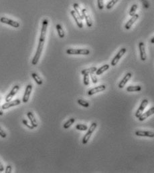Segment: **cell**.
Returning <instances> with one entry per match:
<instances>
[{
    "instance_id": "cell-1",
    "label": "cell",
    "mask_w": 154,
    "mask_h": 173,
    "mask_svg": "<svg viewBox=\"0 0 154 173\" xmlns=\"http://www.w3.org/2000/svg\"><path fill=\"white\" fill-rule=\"evenodd\" d=\"M48 26V20L47 19H44L42 21V26L41 28V33H40V40L39 42H38V48L36 49V53L34 56L32 61V64L35 66L38 64V61H39L40 56L42 55L43 48H44L45 40H46V31H47V28Z\"/></svg>"
},
{
    "instance_id": "cell-2",
    "label": "cell",
    "mask_w": 154,
    "mask_h": 173,
    "mask_svg": "<svg viewBox=\"0 0 154 173\" xmlns=\"http://www.w3.org/2000/svg\"><path fill=\"white\" fill-rule=\"evenodd\" d=\"M67 54L69 55H85L87 56L90 53L89 49H73L69 48L66 51Z\"/></svg>"
},
{
    "instance_id": "cell-3",
    "label": "cell",
    "mask_w": 154,
    "mask_h": 173,
    "mask_svg": "<svg viewBox=\"0 0 154 173\" xmlns=\"http://www.w3.org/2000/svg\"><path fill=\"white\" fill-rule=\"evenodd\" d=\"M97 124L96 122H92L90 125V126L89 128V129H88V132H87V134L84 136L83 138V145H86L88 142H89V139L90 137H91L92 134L93 133V132L94 131V130L97 129Z\"/></svg>"
},
{
    "instance_id": "cell-4",
    "label": "cell",
    "mask_w": 154,
    "mask_h": 173,
    "mask_svg": "<svg viewBox=\"0 0 154 173\" xmlns=\"http://www.w3.org/2000/svg\"><path fill=\"white\" fill-rule=\"evenodd\" d=\"M126 52H127V49L125 48H123L120 49L119 52L117 53V54H116V56H115L114 58L112 60L111 62V65L112 66H116L117 63H118V62L119 61V60L121 59L122 56H123Z\"/></svg>"
},
{
    "instance_id": "cell-5",
    "label": "cell",
    "mask_w": 154,
    "mask_h": 173,
    "mask_svg": "<svg viewBox=\"0 0 154 173\" xmlns=\"http://www.w3.org/2000/svg\"><path fill=\"white\" fill-rule=\"evenodd\" d=\"M0 22L3 24H8V25H9V26H12L15 28H18L20 26V24L19 22L14 21V20H12L11 19H9L6 17H1V18H0Z\"/></svg>"
},
{
    "instance_id": "cell-6",
    "label": "cell",
    "mask_w": 154,
    "mask_h": 173,
    "mask_svg": "<svg viewBox=\"0 0 154 173\" xmlns=\"http://www.w3.org/2000/svg\"><path fill=\"white\" fill-rule=\"evenodd\" d=\"M81 14H82L83 18H85L86 21V24H87V26L90 28L92 26V19L90 18V15L89 12H88L86 8H81Z\"/></svg>"
},
{
    "instance_id": "cell-7",
    "label": "cell",
    "mask_w": 154,
    "mask_h": 173,
    "mask_svg": "<svg viewBox=\"0 0 154 173\" xmlns=\"http://www.w3.org/2000/svg\"><path fill=\"white\" fill-rule=\"evenodd\" d=\"M148 103H149V101L148 100H147V99H144V100H142L141 105L139 106V108L137 109L136 113H135V117L138 118L141 115L145 108H146L147 106L148 105Z\"/></svg>"
},
{
    "instance_id": "cell-8",
    "label": "cell",
    "mask_w": 154,
    "mask_h": 173,
    "mask_svg": "<svg viewBox=\"0 0 154 173\" xmlns=\"http://www.w3.org/2000/svg\"><path fill=\"white\" fill-rule=\"evenodd\" d=\"M19 90H20V86H18V85H15V86H13V88L12 89V90L10 92V93L6 96V102H8L12 100V98H13V96L18 93V92L19 91Z\"/></svg>"
},
{
    "instance_id": "cell-9",
    "label": "cell",
    "mask_w": 154,
    "mask_h": 173,
    "mask_svg": "<svg viewBox=\"0 0 154 173\" xmlns=\"http://www.w3.org/2000/svg\"><path fill=\"white\" fill-rule=\"evenodd\" d=\"M32 90V86L31 84H28V86H26V90H25V92L24 94L23 98H22V102L24 103H27L28 102Z\"/></svg>"
},
{
    "instance_id": "cell-10",
    "label": "cell",
    "mask_w": 154,
    "mask_h": 173,
    "mask_svg": "<svg viewBox=\"0 0 154 173\" xmlns=\"http://www.w3.org/2000/svg\"><path fill=\"white\" fill-rule=\"evenodd\" d=\"M21 104V101L19 99H16V100L13 101H10V102H6L5 104L2 105V109L3 110H6L10 108H12L13 106H18Z\"/></svg>"
},
{
    "instance_id": "cell-11",
    "label": "cell",
    "mask_w": 154,
    "mask_h": 173,
    "mask_svg": "<svg viewBox=\"0 0 154 173\" xmlns=\"http://www.w3.org/2000/svg\"><path fill=\"white\" fill-rule=\"evenodd\" d=\"M106 89V86L105 85H100V86H97L94 88L90 89L88 92V95L89 96H92L94 95V94L99 93L100 92H103L104 90H105Z\"/></svg>"
},
{
    "instance_id": "cell-12",
    "label": "cell",
    "mask_w": 154,
    "mask_h": 173,
    "mask_svg": "<svg viewBox=\"0 0 154 173\" xmlns=\"http://www.w3.org/2000/svg\"><path fill=\"white\" fill-rule=\"evenodd\" d=\"M139 49L140 51V58H141V61H146L147 55L146 52V48H145V44L143 42H140L139 43Z\"/></svg>"
},
{
    "instance_id": "cell-13",
    "label": "cell",
    "mask_w": 154,
    "mask_h": 173,
    "mask_svg": "<svg viewBox=\"0 0 154 173\" xmlns=\"http://www.w3.org/2000/svg\"><path fill=\"white\" fill-rule=\"evenodd\" d=\"M71 14L72 17H73V18L74 19V21H75L76 24L77 25V26L79 28H83V20L81 19L78 15H77V13L75 12V11L74 10H71Z\"/></svg>"
},
{
    "instance_id": "cell-14",
    "label": "cell",
    "mask_w": 154,
    "mask_h": 173,
    "mask_svg": "<svg viewBox=\"0 0 154 173\" xmlns=\"http://www.w3.org/2000/svg\"><path fill=\"white\" fill-rule=\"evenodd\" d=\"M138 18H139V15L136 14V13H135L134 15H133V16H131V19L126 23L125 26V28L126 30H130L131 28V26L133 25V24L138 19Z\"/></svg>"
},
{
    "instance_id": "cell-15",
    "label": "cell",
    "mask_w": 154,
    "mask_h": 173,
    "mask_svg": "<svg viewBox=\"0 0 154 173\" xmlns=\"http://www.w3.org/2000/svg\"><path fill=\"white\" fill-rule=\"evenodd\" d=\"M131 77H132V74L130 72L127 73L126 75L124 76L123 79H122L121 82H119V88H123L124 86H125L128 81L131 79Z\"/></svg>"
},
{
    "instance_id": "cell-16",
    "label": "cell",
    "mask_w": 154,
    "mask_h": 173,
    "mask_svg": "<svg viewBox=\"0 0 154 173\" xmlns=\"http://www.w3.org/2000/svg\"><path fill=\"white\" fill-rule=\"evenodd\" d=\"M153 113H154V107L152 106L150 109L148 110V111L146 112L144 114H142L138 118H139V121H144V120H146L147 118H148L150 116L153 115Z\"/></svg>"
},
{
    "instance_id": "cell-17",
    "label": "cell",
    "mask_w": 154,
    "mask_h": 173,
    "mask_svg": "<svg viewBox=\"0 0 154 173\" xmlns=\"http://www.w3.org/2000/svg\"><path fill=\"white\" fill-rule=\"evenodd\" d=\"M135 135L137 136H146L153 138L154 137V133L151 131H142V130H137L135 132Z\"/></svg>"
},
{
    "instance_id": "cell-18",
    "label": "cell",
    "mask_w": 154,
    "mask_h": 173,
    "mask_svg": "<svg viewBox=\"0 0 154 173\" xmlns=\"http://www.w3.org/2000/svg\"><path fill=\"white\" fill-rule=\"evenodd\" d=\"M27 116H28L29 120H30V122H31V124L33 126L34 128H36L38 126V124L37 120H36V119L35 118L34 115V114L32 113V112H28V113H27Z\"/></svg>"
},
{
    "instance_id": "cell-19",
    "label": "cell",
    "mask_w": 154,
    "mask_h": 173,
    "mask_svg": "<svg viewBox=\"0 0 154 173\" xmlns=\"http://www.w3.org/2000/svg\"><path fill=\"white\" fill-rule=\"evenodd\" d=\"M56 30H57L58 36H59L60 38H64L65 36V33L64 31V30H63L62 26L60 24H57L56 26Z\"/></svg>"
},
{
    "instance_id": "cell-20",
    "label": "cell",
    "mask_w": 154,
    "mask_h": 173,
    "mask_svg": "<svg viewBox=\"0 0 154 173\" xmlns=\"http://www.w3.org/2000/svg\"><path fill=\"white\" fill-rule=\"evenodd\" d=\"M110 66L108 64H105V65H103V66H101V68H99V69H97V71L95 72H96V74L97 75H101V74H102L103 73L105 72V71H107V69L109 68Z\"/></svg>"
},
{
    "instance_id": "cell-21",
    "label": "cell",
    "mask_w": 154,
    "mask_h": 173,
    "mask_svg": "<svg viewBox=\"0 0 154 173\" xmlns=\"http://www.w3.org/2000/svg\"><path fill=\"white\" fill-rule=\"evenodd\" d=\"M97 68H96V67H91V68L83 69V70L81 71V74H82L83 75H85V74L90 75V74L94 73L95 72L97 71Z\"/></svg>"
},
{
    "instance_id": "cell-22",
    "label": "cell",
    "mask_w": 154,
    "mask_h": 173,
    "mask_svg": "<svg viewBox=\"0 0 154 173\" xmlns=\"http://www.w3.org/2000/svg\"><path fill=\"white\" fill-rule=\"evenodd\" d=\"M73 8H74V10L75 11V12L77 13V15H78L79 16V17H80V18L83 20L84 18H83L82 14H81V8H80V6L78 5V3H74L73 4Z\"/></svg>"
},
{
    "instance_id": "cell-23",
    "label": "cell",
    "mask_w": 154,
    "mask_h": 173,
    "mask_svg": "<svg viewBox=\"0 0 154 173\" xmlns=\"http://www.w3.org/2000/svg\"><path fill=\"white\" fill-rule=\"evenodd\" d=\"M141 87L139 86H130L127 88L126 90L128 92H139L141 91Z\"/></svg>"
},
{
    "instance_id": "cell-24",
    "label": "cell",
    "mask_w": 154,
    "mask_h": 173,
    "mask_svg": "<svg viewBox=\"0 0 154 173\" xmlns=\"http://www.w3.org/2000/svg\"><path fill=\"white\" fill-rule=\"evenodd\" d=\"M32 77L33 78V79L34 80L35 82L37 83V84H38V85H42V84L43 81L42 80V78H40L37 74H36V73H32Z\"/></svg>"
},
{
    "instance_id": "cell-25",
    "label": "cell",
    "mask_w": 154,
    "mask_h": 173,
    "mask_svg": "<svg viewBox=\"0 0 154 173\" xmlns=\"http://www.w3.org/2000/svg\"><path fill=\"white\" fill-rule=\"evenodd\" d=\"M74 122H75V119L73 118H70L67 122H65L64 126H63V128H64V129H68L69 128L71 127L72 124H73Z\"/></svg>"
},
{
    "instance_id": "cell-26",
    "label": "cell",
    "mask_w": 154,
    "mask_h": 173,
    "mask_svg": "<svg viewBox=\"0 0 154 173\" xmlns=\"http://www.w3.org/2000/svg\"><path fill=\"white\" fill-rule=\"evenodd\" d=\"M77 102H78V104H80L85 108H88L89 106V103L87 101L83 100V99H79V100H77Z\"/></svg>"
},
{
    "instance_id": "cell-27",
    "label": "cell",
    "mask_w": 154,
    "mask_h": 173,
    "mask_svg": "<svg viewBox=\"0 0 154 173\" xmlns=\"http://www.w3.org/2000/svg\"><path fill=\"white\" fill-rule=\"evenodd\" d=\"M76 129L81 131H86L88 130V126L85 124H79L76 126Z\"/></svg>"
},
{
    "instance_id": "cell-28",
    "label": "cell",
    "mask_w": 154,
    "mask_h": 173,
    "mask_svg": "<svg viewBox=\"0 0 154 173\" xmlns=\"http://www.w3.org/2000/svg\"><path fill=\"white\" fill-rule=\"evenodd\" d=\"M118 1L119 0H111V1L107 4L106 8H107V10H111V9L117 3V1Z\"/></svg>"
},
{
    "instance_id": "cell-29",
    "label": "cell",
    "mask_w": 154,
    "mask_h": 173,
    "mask_svg": "<svg viewBox=\"0 0 154 173\" xmlns=\"http://www.w3.org/2000/svg\"><path fill=\"white\" fill-rule=\"evenodd\" d=\"M137 4H133V5L131 6V8L130 9V15L131 17L133 15H134L135 14V12H136L137 9Z\"/></svg>"
},
{
    "instance_id": "cell-30",
    "label": "cell",
    "mask_w": 154,
    "mask_h": 173,
    "mask_svg": "<svg viewBox=\"0 0 154 173\" xmlns=\"http://www.w3.org/2000/svg\"><path fill=\"white\" fill-rule=\"evenodd\" d=\"M83 83L85 86H88L89 85V76L87 75V74H85V75H83Z\"/></svg>"
},
{
    "instance_id": "cell-31",
    "label": "cell",
    "mask_w": 154,
    "mask_h": 173,
    "mask_svg": "<svg viewBox=\"0 0 154 173\" xmlns=\"http://www.w3.org/2000/svg\"><path fill=\"white\" fill-rule=\"evenodd\" d=\"M97 4H98V8L100 10H103L104 8V1L103 0H97Z\"/></svg>"
},
{
    "instance_id": "cell-32",
    "label": "cell",
    "mask_w": 154,
    "mask_h": 173,
    "mask_svg": "<svg viewBox=\"0 0 154 173\" xmlns=\"http://www.w3.org/2000/svg\"><path fill=\"white\" fill-rule=\"evenodd\" d=\"M142 5L146 9H148L149 8V3L148 0H141Z\"/></svg>"
},
{
    "instance_id": "cell-33",
    "label": "cell",
    "mask_w": 154,
    "mask_h": 173,
    "mask_svg": "<svg viewBox=\"0 0 154 173\" xmlns=\"http://www.w3.org/2000/svg\"><path fill=\"white\" fill-rule=\"evenodd\" d=\"M90 78H91V80L92 81V83H93V84H97V82H98V80H97L96 75H94V73H92V74H90Z\"/></svg>"
},
{
    "instance_id": "cell-34",
    "label": "cell",
    "mask_w": 154,
    "mask_h": 173,
    "mask_svg": "<svg viewBox=\"0 0 154 173\" xmlns=\"http://www.w3.org/2000/svg\"><path fill=\"white\" fill-rule=\"evenodd\" d=\"M22 123H23L25 126H26L28 127V129H30L31 130H32V129H34V127L32 125V124L31 125L29 124V123L28 122V121H27L26 120H22Z\"/></svg>"
},
{
    "instance_id": "cell-35",
    "label": "cell",
    "mask_w": 154,
    "mask_h": 173,
    "mask_svg": "<svg viewBox=\"0 0 154 173\" xmlns=\"http://www.w3.org/2000/svg\"><path fill=\"white\" fill-rule=\"evenodd\" d=\"M0 136L2 137V138H6V136H7L6 132L4 131V130L1 129V127H0Z\"/></svg>"
},
{
    "instance_id": "cell-36",
    "label": "cell",
    "mask_w": 154,
    "mask_h": 173,
    "mask_svg": "<svg viewBox=\"0 0 154 173\" xmlns=\"http://www.w3.org/2000/svg\"><path fill=\"white\" fill-rule=\"evenodd\" d=\"M12 170V167L11 165H8L6 169V173H11Z\"/></svg>"
},
{
    "instance_id": "cell-37",
    "label": "cell",
    "mask_w": 154,
    "mask_h": 173,
    "mask_svg": "<svg viewBox=\"0 0 154 173\" xmlns=\"http://www.w3.org/2000/svg\"><path fill=\"white\" fill-rule=\"evenodd\" d=\"M4 170V167L2 164L1 163V162H0V172H3Z\"/></svg>"
},
{
    "instance_id": "cell-38",
    "label": "cell",
    "mask_w": 154,
    "mask_h": 173,
    "mask_svg": "<svg viewBox=\"0 0 154 173\" xmlns=\"http://www.w3.org/2000/svg\"><path fill=\"white\" fill-rule=\"evenodd\" d=\"M4 114V111H3V109H2V108L1 106H0V116H2Z\"/></svg>"
},
{
    "instance_id": "cell-39",
    "label": "cell",
    "mask_w": 154,
    "mask_h": 173,
    "mask_svg": "<svg viewBox=\"0 0 154 173\" xmlns=\"http://www.w3.org/2000/svg\"><path fill=\"white\" fill-rule=\"evenodd\" d=\"M151 44H153V43H154V38H151Z\"/></svg>"
},
{
    "instance_id": "cell-40",
    "label": "cell",
    "mask_w": 154,
    "mask_h": 173,
    "mask_svg": "<svg viewBox=\"0 0 154 173\" xmlns=\"http://www.w3.org/2000/svg\"><path fill=\"white\" fill-rule=\"evenodd\" d=\"M0 102H1V98H0Z\"/></svg>"
}]
</instances>
